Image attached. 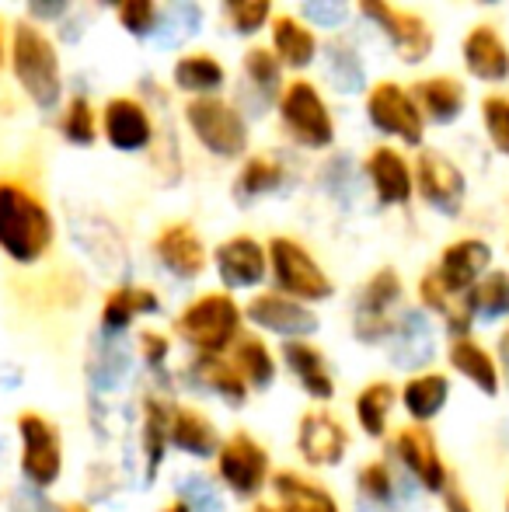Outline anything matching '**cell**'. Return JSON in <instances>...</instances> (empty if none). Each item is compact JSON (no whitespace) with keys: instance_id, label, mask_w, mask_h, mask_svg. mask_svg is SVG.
Segmentation results:
<instances>
[{"instance_id":"1","label":"cell","mask_w":509,"mask_h":512,"mask_svg":"<svg viewBox=\"0 0 509 512\" xmlns=\"http://www.w3.org/2000/svg\"><path fill=\"white\" fill-rule=\"evenodd\" d=\"M245 331V304L224 290L192 297L171 321V338L182 342L189 356H227Z\"/></svg>"},{"instance_id":"2","label":"cell","mask_w":509,"mask_h":512,"mask_svg":"<svg viewBox=\"0 0 509 512\" xmlns=\"http://www.w3.org/2000/svg\"><path fill=\"white\" fill-rule=\"evenodd\" d=\"M56 223L39 196L14 182H0V255L32 269L53 251Z\"/></svg>"},{"instance_id":"3","label":"cell","mask_w":509,"mask_h":512,"mask_svg":"<svg viewBox=\"0 0 509 512\" xmlns=\"http://www.w3.org/2000/svg\"><path fill=\"white\" fill-rule=\"evenodd\" d=\"M14 439H18V485L53 495L67 478V439L63 429L39 408H21L14 415Z\"/></svg>"},{"instance_id":"4","label":"cell","mask_w":509,"mask_h":512,"mask_svg":"<svg viewBox=\"0 0 509 512\" xmlns=\"http://www.w3.org/2000/svg\"><path fill=\"white\" fill-rule=\"evenodd\" d=\"M272 453L255 432L248 429H234L224 436L220 443V453L213 457V481L224 488L227 499L234 502H252L265 499L269 495V485H272Z\"/></svg>"},{"instance_id":"5","label":"cell","mask_w":509,"mask_h":512,"mask_svg":"<svg viewBox=\"0 0 509 512\" xmlns=\"http://www.w3.org/2000/svg\"><path fill=\"white\" fill-rule=\"evenodd\" d=\"M384 457L394 464V471L405 474L426 499H440L450 488V481L457 478L454 467L447 464L436 439L433 425H401L391 432V439L384 443Z\"/></svg>"},{"instance_id":"6","label":"cell","mask_w":509,"mask_h":512,"mask_svg":"<svg viewBox=\"0 0 509 512\" xmlns=\"http://www.w3.org/2000/svg\"><path fill=\"white\" fill-rule=\"evenodd\" d=\"M401 310H405L401 272L384 265V269H377L360 286L353 310H349V331H353L356 345H363V349H384L387 338L394 335V324H398Z\"/></svg>"},{"instance_id":"7","label":"cell","mask_w":509,"mask_h":512,"mask_svg":"<svg viewBox=\"0 0 509 512\" xmlns=\"http://www.w3.org/2000/svg\"><path fill=\"white\" fill-rule=\"evenodd\" d=\"M265 255H269V279L272 290L293 297L307 307L328 304L335 297V283L325 272V265L297 241V237H272L265 244Z\"/></svg>"},{"instance_id":"8","label":"cell","mask_w":509,"mask_h":512,"mask_svg":"<svg viewBox=\"0 0 509 512\" xmlns=\"http://www.w3.org/2000/svg\"><path fill=\"white\" fill-rule=\"evenodd\" d=\"M11 67L18 77L21 91L32 98L35 108L42 112H53L60 105L63 81H60V60H56V49L39 28L18 25L14 28L11 42Z\"/></svg>"},{"instance_id":"9","label":"cell","mask_w":509,"mask_h":512,"mask_svg":"<svg viewBox=\"0 0 509 512\" xmlns=\"http://www.w3.org/2000/svg\"><path fill=\"white\" fill-rule=\"evenodd\" d=\"M349 450H353V432L346 418L318 405L300 411L293 425V453L307 471H335L349 460Z\"/></svg>"},{"instance_id":"10","label":"cell","mask_w":509,"mask_h":512,"mask_svg":"<svg viewBox=\"0 0 509 512\" xmlns=\"http://www.w3.org/2000/svg\"><path fill=\"white\" fill-rule=\"evenodd\" d=\"M175 401V394L154 391L147 384L140 387V401H136V450H140L143 488H154L171 460V408H175Z\"/></svg>"},{"instance_id":"11","label":"cell","mask_w":509,"mask_h":512,"mask_svg":"<svg viewBox=\"0 0 509 512\" xmlns=\"http://www.w3.org/2000/svg\"><path fill=\"white\" fill-rule=\"evenodd\" d=\"M178 394H189L199 401H217L227 411H241L252 401V391L241 380V373L234 370V363L227 356H189L175 370Z\"/></svg>"},{"instance_id":"12","label":"cell","mask_w":509,"mask_h":512,"mask_svg":"<svg viewBox=\"0 0 509 512\" xmlns=\"http://www.w3.org/2000/svg\"><path fill=\"white\" fill-rule=\"evenodd\" d=\"M140 373L133 338H112L91 331L88 352H84V384L95 398H123L129 384Z\"/></svg>"},{"instance_id":"13","label":"cell","mask_w":509,"mask_h":512,"mask_svg":"<svg viewBox=\"0 0 509 512\" xmlns=\"http://www.w3.org/2000/svg\"><path fill=\"white\" fill-rule=\"evenodd\" d=\"M245 324L262 338L293 342V338H314L321 331V317L314 307L283 297L276 290H258L245 304Z\"/></svg>"},{"instance_id":"14","label":"cell","mask_w":509,"mask_h":512,"mask_svg":"<svg viewBox=\"0 0 509 512\" xmlns=\"http://www.w3.org/2000/svg\"><path fill=\"white\" fill-rule=\"evenodd\" d=\"M279 370L293 380L300 394L311 405L332 408V401L339 398V377L332 370V359L325 356L314 338H293V342H279Z\"/></svg>"},{"instance_id":"15","label":"cell","mask_w":509,"mask_h":512,"mask_svg":"<svg viewBox=\"0 0 509 512\" xmlns=\"http://www.w3.org/2000/svg\"><path fill=\"white\" fill-rule=\"evenodd\" d=\"M384 356L391 363V370L405 373H422L433 370L436 356H440V328H436V317H429L422 307H405L394 324V335L387 338Z\"/></svg>"},{"instance_id":"16","label":"cell","mask_w":509,"mask_h":512,"mask_svg":"<svg viewBox=\"0 0 509 512\" xmlns=\"http://www.w3.org/2000/svg\"><path fill=\"white\" fill-rule=\"evenodd\" d=\"M279 119H283L286 133L300 143V147L325 150L335 140V122L328 115L325 98L318 95V88L307 81H293L279 98Z\"/></svg>"},{"instance_id":"17","label":"cell","mask_w":509,"mask_h":512,"mask_svg":"<svg viewBox=\"0 0 509 512\" xmlns=\"http://www.w3.org/2000/svg\"><path fill=\"white\" fill-rule=\"evenodd\" d=\"M185 122L196 133L210 154L217 157H241L248 147V126L234 105L220 102V98H196L185 105Z\"/></svg>"},{"instance_id":"18","label":"cell","mask_w":509,"mask_h":512,"mask_svg":"<svg viewBox=\"0 0 509 512\" xmlns=\"http://www.w3.org/2000/svg\"><path fill=\"white\" fill-rule=\"evenodd\" d=\"M489 272H492V244L482 241V237H461V241H450L440 251L429 276L440 283V290L450 300L461 304Z\"/></svg>"},{"instance_id":"19","label":"cell","mask_w":509,"mask_h":512,"mask_svg":"<svg viewBox=\"0 0 509 512\" xmlns=\"http://www.w3.org/2000/svg\"><path fill=\"white\" fill-rule=\"evenodd\" d=\"M213 272H217L224 293H258V286L269 279V255L265 244L252 234H234L217 244L213 251Z\"/></svg>"},{"instance_id":"20","label":"cell","mask_w":509,"mask_h":512,"mask_svg":"<svg viewBox=\"0 0 509 512\" xmlns=\"http://www.w3.org/2000/svg\"><path fill=\"white\" fill-rule=\"evenodd\" d=\"M443 359H447L450 377L464 380V384L482 394L485 401H496L499 394H503V370H499L496 349H489L475 331H471V335L447 338Z\"/></svg>"},{"instance_id":"21","label":"cell","mask_w":509,"mask_h":512,"mask_svg":"<svg viewBox=\"0 0 509 512\" xmlns=\"http://www.w3.org/2000/svg\"><path fill=\"white\" fill-rule=\"evenodd\" d=\"M415 192L422 196V203L436 209L440 216H461L464 199H468V182H464L461 168L454 161H447L436 150H422L415 161Z\"/></svg>"},{"instance_id":"22","label":"cell","mask_w":509,"mask_h":512,"mask_svg":"<svg viewBox=\"0 0 509 512\" xmlns=\"http://www.w3.org/2000/svg\"><path fill=\"white\" fill-rule=\"evenodd\" d=\"M220 443H224V432H220L217 418L206 408L178 398L171 408V453L196 460V464H213Z\"/></svg>"},{"instance_id":"23","label":"cell","mask_w":509,"mask_h":512,"mask_svg":"<svg viewBox=\"0 0 509 512\" xmlns=\"http://www.w3.org/2000/svg\"><path fill=\"white\" fill-rule=\"evenodd\" d=\"M161 297H157L154 286L140 283H116L105 293L102 307H98V328L102 335L112 338H129L136 328V321H147V317H161Z\"/></svg>"},{"instance_id":"24","label":"cell","mask_w":509,"mask_h":512,"mask_svg":"<svg viewBox=\"0 0 509 512\" xmlns=\"http://www.w3.org/2000/svg\"><path fill=\"white\" fill-rule=\"evenodd\" d=\"M367 21H374L377 28L391 39V46L398 49V56L405 63H422L433 53V32L419 14H408L391 7L387 0H360Z\"/></svg>"},{"instance_id":"25","label":"cell","mask_w":509,"mask_h":512,"mask_svg":"<svg viewBox=\"0 0 509 512\" xmlns=\"http://www.w3.org/2000/svg\"><path fill=\"white\" fill-rule=\"evenodd\" d=\"M454 401V377L447 370H422L398 384V411L408 425H433Z\"/></svg>"},{"instance_id":"26","label":"cell","mask_w":509,"mask_h":512,"mask_svg":"<svg viewBox=\"0 0 509 512\" xmlns=\"http://www.w3.org/2000/svg\"><path fill=\"white\" fill-rule=\"evenodd\" d=\"M154 258L171 279L178 283H196L206 272V244L192 223H168L161 234L154 237Z\"/></svg>"},{"instance_id":"27","label":"cell","mask_w":509,"mask_h":512,"mask_svg":"<svg viewBox=\"0 0 509 512\" xmlns=\"http://www.w3.org/2000/svg\"><path fill=\"white\" fill-rule=\"evenodd\" d=\"M269 495L279 512H346L339 495L325 481L314 478L311 471H300V467H279L272 474Z\"/></svg>"},{"instance_id":"28","label":"cell","mask_w":509,"mask_h":512,"mask_svg":"<svg viewBox=\"0 0 509 512\" xmlns=\"http://www.w3.org/2000/svg\"><path fill=\"white\" fill-rule=\"evenodd\" d=\"M367 115L381 133L398 136L408 147H419L422 143V112L415 105V98L405 88L391 81H381L367 98Z\"/></svg>"},{"instance_id":"29","label":"cell","mask_w":509,"mask_h":512,"mask_svg":"<svg viewBox=\"0 0 509 512\" xmlns=\"http://www.w3.org/2000/svg\"><path fill=\"white\" fill-rule=\"evenodd\" d=\"M394 411H398V384L387 377L367 380L353 394V425L370 443H387L394 432Z\"/></svg>"},{"instance_id":"30","label":"cell","mask_w":509,"mask_h":512,"mask_svg":"<svg viewBox=\"0 0 509 512\" xmlns=\"http://www.w3.org/2000/svg\"><path fill=\"white\" fill-rule=\"evenodd\" d=\"M227 359L234 363V370L241 373V380L248 384L252 394H269L279 380V352L269 345V338L255 335L252 328L234 342V349L227 352Z\"/></svg>"},{"instance_id":"31","label":"cell","mask_w":509,"mask_h":512,"mask_svg":"<svg viewBox=\"0 0 509 512\" xmlns=\"http://www.w3.org/2000/svg\"><path fill=\"white\" fill-rule=\"evenodd\" d=\"M136 345V363H140L143 384L154 387V391L175 394L178 398V384H175V338L168 331L157 328H143L133 335Z\"/></svg>"},{"instance_id":"32","label":"cell","mask_w":509,"mask_h":512,"mask_svg":"<svg viewBox=\"0 0 509 512\" xmlns=\"http://www.w3.org/2000/svg\"><path fill=\"white\" fill-rule=\"evenodd\" d=\"M367 178L381 206H408L415 196V175L408 161L391 147H377L367 157Z\"/></svg>"},{"instance_id":"33","label":"cell","mask_w":509,"mask_h":512,"mask_svg":"<svg viewBox=\"0 0 509 512\" xmlns=\"http://www.w3.org/2000/svg\"><path fill=\"white\" fill-rule=\"evenodd\" d=\"M102 126H105V136L116 150L123 154H136L150 143L154 136V126H150V115L147 108L133 98H112L105 105V115H102Z\"/></svg>"},{"instance_id":"34","label":"cell","mask_w":509,"mask_h":512,"mask_svg":"<svg viewBox=\"0 0 509 512\" xmlns=\"http://www.w3.org/2000/svg\"><path fill=\"white\" fill-rule=\"evenodd\" d=\"M464 67H468L478 81H489V84L506 81L509 49H506V42L499 39L496 28H489V25L471 28L468 39H464Z\"/></svg>"},{"instance_id":"35","label":"cell","mask_w":509,"mask_h":512,"mask_svg":"<svg viewBox=\"0 0 509 512\" xmlns=\"http://www.w3.org/2000/svg\"><path fill=\"white\" fill-rule=\"evenodd\" d=\"M461 314L468 317L475 328L509 324V272L492 269L489 276L461 300Z\"/></svg>"},{"instance_id":"36","label":"cell","mask_w":509,"mask_h":512,"mask_svg":"<svg viewBox=\"0 0 509 512\" xmlns=\"http://www.w3.org/2000/svg\"><path fill=\"white\" fill-rule=\"evenodd\" d=\"M199 28H203V7L196 0H168V7L157 14L150 39H154L157 49H178L196 39Z\"/></svg>"},{"instance_id":"37","label":"cell","mask_w":509,"mask_h":512,"mask_svg":"<svg viewBox=\"0 0 509 512\" xmlns=\"http://www.w3.org/2000/svg\"><path fill=\"white\" fill-rule=\"evenodd\" d=\"M415 105H422L419 112H426L433 122L450 126L464 112V88L450 77H429L415 84Z\"/></svg>"},{"instance_id":"38","label":"cell","mask_w":509,"mask_h":512,"mask_svg":"<svg viewBox=\"0 0 509 512\" xmlns=\"http://www.w3.org/2000/svg\"><path fill=\"white\" fill-rule=\"evenodd\" d=\"M272 49H276V60H283L286 67L304 70L318 53V42H314L311 28H304L300 21L276 18L272 21Z\"/></svg>"},{"instance_id":"39","label":"cell","mask_w":509,"mask_h":512,"mask_svg":"<svg viewBox=\"0 0 509 512\" xmlns=\"http://www.w3.org/2000/svg\"><path fill=\"white\" fill-rule=\"evenodd\" d=\"M286 171L283 164H276L272 157H252V161L241 168L238 185H234V196H238L241 206L255 203V199H265L283 185Z\"/></svg>"},{"instance_id":"40","label":"cell","mask_w":509,"mask_h":512,"mask_svg":"<svg viewBox=\"0 0 509 512\" xmlns=\"http://www.w3.org/2000/svg\"><path fill=\"white\" fill-rule=\"evenodd\" d=\"M175 495L178 502H185L192 512H227V495L224 488L213 481V474L203 471H185L175 481Z\"/></svg>"},{"instance_id":"41","label":"cell","mask_w":509,"mask_h":512,"mask_svg":"<svg viewBox=\"0 0 509 512\" xmlns=\"http://www.w3.org/2000/svg\"><path fill=\"white\" fill-rule=\"evenodd\" d=\"M325 67H328V77H332V88L339 95H360L367 88V70H363L360 56H356L353 46L346 42H332L325 49Z\"/></svg>"},{"instance_id":"42","label":"cell","mask_w":509,"mask_h":512,"mask_svg":"<svg viewBox=\"0 0 509 512\" xmlns=\"http://www.w3.org/2000/svg\"><path fill=\"white\" fill-rule=\"evenodd\" d=\"M224 67H220L213 56L206 53H196V56H185V60H178L175 67V84L182 91H189V95H210V91L224 88Z\"/></svg>"},{"instance_id":"43","label":"cell","mask_w":509,"mask_h":512,"mask_svg":"<svg viewBox=\"0 0 509 512\" xmlns=\"http://www.w3.org/2000/svg\"><path fill=\"white\" fill-rule=\"evenodd\" d=\"M119 488H123V478H119L112 460H95L91 467H84V495H88L84 506H105V502L116 499Z\"/></svg>"},{"instance_id":"44","label":"cell","mask_w":509,"mask_h":512,"mask_svg":"<svg viewBox=\"0 0 509 512\" xmlns=\"http://www.w3.org/2000/svg\"><path fill=\"white\" fill-rule=\"evenodd\" d=\"M245 77H248V84H255V91L262 98H276V91H279V60H276V53H269V49H248Z\"/></svg>"},{"instance_id":"45","label":"cell","mask_w":509,"mask_h":512,"mask_svg":"<svg viewBox=\"0 0 509 512\" xmlns=\"http://www.w3.org/2000/svg\"><path fill=\"white\" fill-rule=\"evenodd\" d=\"M224 11L231 18V28L238 35H255L265 28L272 14V0H224Z\"/></svg>"},{"instance_id":"46","label":"cell","mask_w":509,"mask_h":512,"mask_svg":"<svg viewBox=\"0 0 509 512\" xmlns=\"http://www.w3.org/2000/svg\"><path fill=\"white\" fill-rule=\"evenodd\" d=\"M60 129L70 143L91 147V143H95V112H91V105L84 102V98H74V102L67 105V112H63Z\"/></svg>"},{"instance_id":"47","label":"cell","mask_w":509,"mask_h":512,"mask_svg":"<svg viewBox=\"0 0 509 512\" xmlns=\"http://www.w3.org/2000/svg\"><path fill=\"white\" fill-rule=\"evenodd\" d=\"M482 119H485V129H489V140L499 154L509 157V102L499 95L485 98L482 102Z\"/></svg>"},{"instance_id":"48","label":"cell","mask_w":509,"mask_h":512,"mask_svg":"<svg viewBox=\"0 0 509 512\" xmlns=\"http://www.w3.org/2000/svg\"><path fill=\"white\" fill-rule=\"evenodd\" d=\"M119 21H123L126 32L140 35V39L147 35L150 39V32H154V25H157L154 0H123V4H119Z\"/></svg>"},{"instance_id":"49","label":"cell","mask_w":509,"mask_h":512,"mask_svg":"<svg viewBox=\"0 0 509 512\" xmlns=\"http://www.w3.org/2000/svg\"><path fill=\"white\" fill-rule=\"evenodd\" d=\"M7 512H63V506H56L53 495L35 492L28 485H14L7 492Z\"/></svg>"},{"instance_id":"50","label":"cell","mask_w":509,"mask_h":512,"mask_svg":"<svg viewBox=\"0 0 509 512\" xmlns=\"http://www.w3.org/2000/svg\"><path fill=\"white\" fill-rule=\"evenodd\" d=\"M304 14L318 28H339L349 21V0H304Z\"/></svg>"},{"instance_id":"51","label":"cell","mask_w":509,"mask_h":512,"mask_svg":"<svg viewBox=\"0 0 509 512\" xmlns=\"http://www.w3.org/2000/svg\"><path fill=\"white\" fill-rule=\"evenodd\" d=\"M349 157H335L332 164L325 168V189L332 199H342V203H349V196H353V189H349Z\"/></svg>"},{"instance_id":"52","label":"cell","mask_w":509,"mask_h":512,"mask_svg":"<svg viewBox=\"0 0 509 512\" xmlns=\"http://www.w3.org/2000/svg\"><path fill=\"white\" fill-rule=\"evenodd\" d=\"M440 509L443 512H478V506L471 502V495H468V488L461 485V481H450V488L440 495Z\"/></svg>"},{"instance_id":"53","label":"cell","mask_w":509,"mask_h":512,"mask_svg":"<svg viewBox=\"0 0 509 512\" xmlns=\"http://www.w3.org/2000/svg\"><path fill=\"white\" fill-rule=\"evenodd\" d=\"M74 0H28V14L35 21H60Z\"/></svg>"},{"instance_id":"54","label":"cell","mask_w":509,"mask_h":512,"mask_svg":"<svg viewBox=\"0 0 509 512\" xmlns=\"http://www.w3.org/2000/svg\"><path fill=\"white\" fill-rule=\"evenodd\" d=\"M496 359H499V370H503V391H509V324H503L496 338Z\"/></svg>"},{"instance_id":"55","label":"cell","mask_w":509,"mask_h":512,"mask_svg":"<svg viewBox=\"0 0 509 512\" xmlns=\"http://www.w3.org/2000/svg\"><path fill=\"white\" fill-rule=\"evenodd\" d=\"M157 512H192L189 506H185V502H178L175 499V495H171V499L168 502H164V506L161 509H157Z\"/></svg>"},{"instance_id":"56","label":"cell","mask_w":509,"mask_h":512,"mask_svg":"<svg viewBox=\"0 0 509 512\" xmlns=\"http://www.w3.org/2000/svg\"><path fill=\"white\" fill-rule=\"evenodd\" d=\"M248 512H279V509L272 506V499H258V502H252V506H248Z\"/></svg>"},{"instance_id":"57","label":"cell","mask_w":509,"mask_h":512,"mask_svg":"<svg viewBox=\"0 0 509 512\" xmlns=\"http://www.w3.org/2000/svg\"><path fill=\"white\" fill-rule=\"evenodd\" d=\"M63 512H95L91 506H63Z\"/></svg>"},{"instance_id":"58","label":"cell","mask_w":509,"mask_h":512,"mask_svg":"<svg viewBox=\"0 0 509 512\" xmlns=\"http://www.w3.org/2000/svg\"><path fill=\"white\" fill-rule=\"evenodd\" d=\"M503 443L509 446V418H503Z\"/></svg>"},{"instance_id":"59","label":"cell","mask_w":509,"mask_h":512,"mask_svg":"<svg viewBox=\"0 0 509 512\" xmlns=\"http://www.w3.org/2000/svg\"><path fill=\"white\" fill-rule=\"evenodd\" d=\"M503 512H509V488H506V495H503Z\"/></svg>"},{"instance_id":"60","label":"cell","mask_w":509,"mask_h":512,"mask_svg":"<svg viewBox=\"0 0 509 512\" xmlns=\"http://www.w3.org/2000/svg\"><path fill=\"white\" fill-rule=\"evenodd\" d=\"M0 63H4V39H0Z\"/></svg>"},{"instance_id":"61","label":"cell","mask_w":509,"mask_h":512,"mask_svg":"<svg viewBox=\"0 0 509 512\" xmlns=\"http://www.w3.org/2000/svg\"><path fill=\"white\" fill-rule=\"evenodd\" d=\"M102 4H123V0H102Z\"/></svg>"},{"instance_id":"62","label":"cell","mask_w":509,"mask_h":512,"mask_svg":"<svg viewBox=\"0 0 509 512\" xmlns=\"http://www.w3.org/2000/svg\"><path fill=\"white\" fill-rule=\"evenodd\" d=\"M0 464H4V443H0Z\"/></svg>"},{"instance_id":"63","label":"cell","mask_w":509,"mask_h":512,"mask_svg":"<svg viewBox=\"0 0 509 512\" xmlns=\"http://www.w3.org/2000/svg\"><path fill=\"white\" fill-rule=\"evenodd\" d=\"M485 4H492V0H485Z\"/></svg>"}]
</instances>
